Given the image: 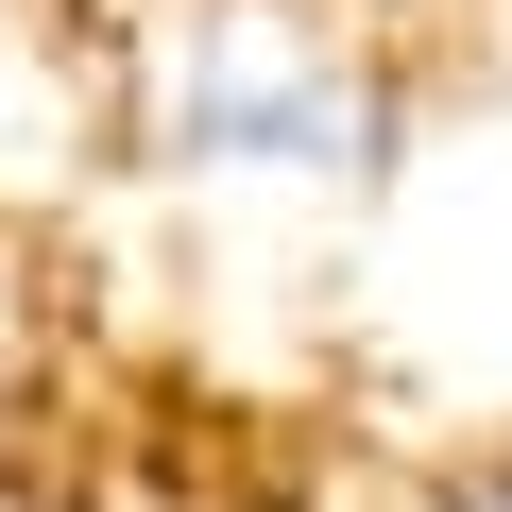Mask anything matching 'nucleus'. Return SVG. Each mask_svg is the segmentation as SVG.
Here are the masks:
<instances>
[{
    "instance_id": "1",
    "label": "nucleus",
    "mask_w": 512,
    "mask_h": 512,
    "mask_svg": "<svg viewBox=\"0 0 512 512\" xmlns=\"http://www.w3.org/2000/svg\"><path fill=\"white\" fill-rule=\"evenodd\" d=\"M171 154L188 171H308V188H359L376 171V86L274 18H205L188 86H171Z\"/></svg>"
}]
</instances>
